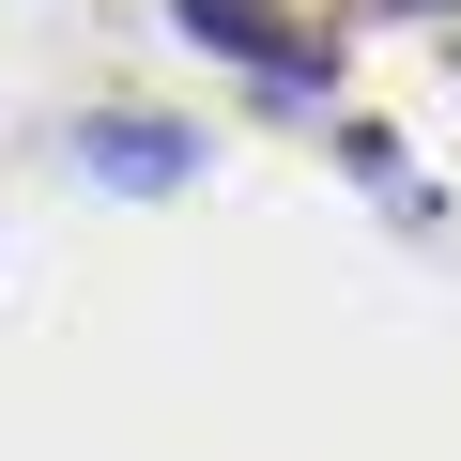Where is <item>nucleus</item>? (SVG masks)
Returning a JSON list of instances; mask_svg holds the SVG:
<instances>
[{"label":"nucleus","instance_id":"obj_1","mask_svg":"<svg viewBox=\"0 0 461 461\" xmlns=\"http://www.w3.org/2000/svg\"><path fill=\"white\" fill-rule=\"evenodd\" d=\"M169 16H185V32H200V47H215V62H247V77H262V93H293V108H308V93H323V47H308V32H293V16H262V0H169Z\"/></svg>","mask_w":461,"mask_h":461},{"label":"nucleus","instance_id":"obj_2","mask_svg":"<svg viewBox=\"0 0 461 461\" xmlns=\"http://www.w3.org/2000/svg\"><path fill=\"white\" fill-rule=\"evenodd\" d=\"M77 169H93V185L169 200V185H200V139H185V123H154V108H93V123H77Z\"/></svg>","mask_w":461,"mask_h":461}]
</instances>
